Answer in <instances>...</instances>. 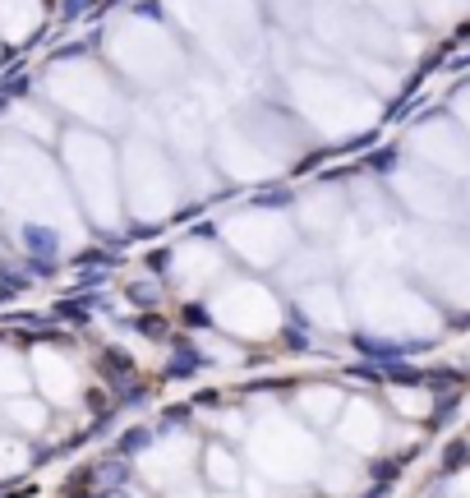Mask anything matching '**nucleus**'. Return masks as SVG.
<instances>
[{"mask_svg": "<svg viewBox=\"0 0 470 498\" xmlns=\"http://www.w3.org/2000/svg\"><path fill=\"white\" fill-rule=\"evenodd\" d=\"M212 457H217V462H208V471H212V475H217V480H221V484H226V480H230V475H235V466H230V462H226V457H221V452H212Z\"/></svg>", "mask_w": 470, "mask_h": 498, "instance_id": "obj_2", "label": "nucleus"}, {"mask_svg": "<svg viewBox=\"0 0 470 498\" xmlns=\"http://www.w3.org/2000/svg\"><path fill=\"white\" fill-rule=\"evenodd\" d=\"M14 425H23V430H37L42 425V406H32V402H14Z\"/></svg>", "mask_w": 470, "mask_h": 498, "instance_id": "obj_1", "label": "nucleus"}]
</instances>
